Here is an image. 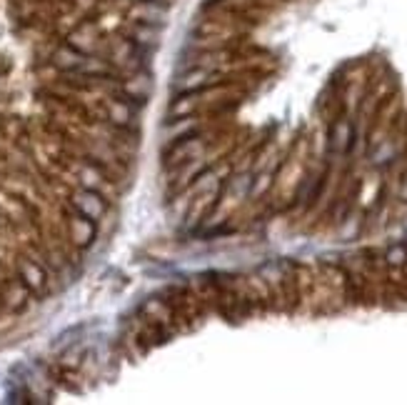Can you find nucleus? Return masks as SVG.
<instances>
[{"instance_id": "1", "label": "nucleus", "mask_w": 407, "mask_h": 405, "mask_svg": "<svg viewBox=\"0 0 407 405\" xmlns=\"http://www.w3.org/2000/svg\"><path fill=\"white\" fill-rule=\"evenodd\" d=\"M76 208L80 215L90 218V220H100V218L105 215V211H108V203H105V198L98 193L95 188H85L80 190V193L76 195Z\"/></svg>"}, {"instance_id": "2", "label": "nucleus", "mask_w": 407, "mask_h": 405, "mask_svg": "<svg viewBox=\"0 0 407 405\" xmlns=\"http://www.w3.org/2000/svg\"><path fill=\"white\" fill-rule=\"evenodd\" d=\"M210 71H205V68H195V71L190 73H183L180 78H178V83H175V93H200V90L205 88L210 83Z\"/></svg>"}, {"instance_id": "3", "label": "nucleus", "mask_w": 407, "mask_h": 405, "mask_svg": "<svg viewBox=\"0 0 407 405\" xmlns=\"http://www.w3.org/2000/svg\"><path fill=\"white\" fill-rule=\"evenodd\" d=\"M20 278H23V285L28 290H33L35 295L45 293V270L41 268L33 260H23L20 263Z\"/></svg>"}, {"instance_id": "4", "label": "nucleus", "mask_w": 407, "mask_h": 405, "mask_svg": "<svg viewBox=\"0 0 407 405\" xmlns=\"http://www.w3.org/2000/svg\"><path fill=\"white\" fill-rule=\"evenodd\" d=\"M165 15H168L165 6H160L155 0H143L140 8H135V18L145 25H163Z\"/></svg>"}, {"instance_id": "5", "label": "nucleus", "mask_w": 407, "mask_h": 405, "mask_svg": "<svg viewBox=\"0 0 407 405\" xmlns=\"http://www.w3.org/2000/svg\"><path fill=\"white\" fill-rule=\"evenodd\" d=\"M198 128V123H195V118L192 115H183V118H175L173 123L165 125L163 135L165 141H183V138H187V135H192V130Z\"/></svg>"}, {"instance_id": "6", "label": "nucleus", "mask_w": 407, "mask_h": 405, "mask_svg": "<svg viewBox=\"0 0 407 405\" xmlns=\"http://www.w3.org/2000/svg\"><path fill=\"white\" fill-rule=\"evenodd\" d=\"M70 228H73V241H76L80 248L90 246V241L95 238L93 220H90V218H85V215H80V213H78V215L70 220Z\"/></svg>"}, {"instance_id": "7", "label": "nucleus", "mask_w": 407, "mask_h": 405, "mask_svg": "<svg viewBox=\"0 0 407 405\" xmlns=\"http://www.w3.org/2000/svg\"><path fill=\"white\" fill-rule=\"evenodd\" d=\"M83 60H85V53H80V50L68 45V48H60L58 53H55V58H52V63L65 73H76L78 68H80Z\"/></svg>"}, {"instance_id": "8", "label": "nucleus", "mask_w": 407, "mask_h": 405, "mask_svg": "<svg viewBox=\"0 0 407 405\" xmlns=\"http://www.w3.org/2000/svg\"><path fill=\"white\" fill-rule=\"evenodd\" d=\"M76 73L78 76H90V78H108L113 76V65H108L100 58H93V55H85V60H83Z\"/></svg>"}, {"instance_id": "9", "label": "nucleus", "mask_w": 407, "mask_h": 405, "mask_svg": "<svg viewBox=\"0 0 407 405\" xmlns=\"http://www.w3.org/2000/svg\"><path fill=\"white\" fill-rule=\"evenodd\" d=\"M163 36V28L160 25H145L140 23V28L133 33V43H140V45H155Z\"/></svg>"}, {"instance_id": "10", "label": "nucleus", "mask_w": 407, "mask_h": 405, "mask_svg": "<svg viewBox=\"0 0 407 405\" xmlns=\"http://www.w3.org/2000/svg\"><path fill=\"white\" fill-rule=\"evenodd\" d=\"M150 88H152V83L148 80V78H135V80H128L122 85V90H125L133 100H138V103H143V100L150 95Z\"/></svg>"}, {"instance_id": "11", "label": "nucleus", "mask_w": 407, "mask_h": 405, "mask_svg": "<svg viewBox=\"0 0 407 405\" xmlns=\"http://www.w3.org/2000/svg\"><path fill=\"white\" fill-rule=\"evenodd\" d=\"M130 120H133V111H130L128 103H122V100H113L110 103V123L130 125Z\"/></svg>"}, {"instance_id": "12", "label": "nucleus", "mask_w": 407, "mask_h": 405, "mask_svg": "<svg viewBox=\"0 0 407 405\" xmlns=\"http://www.w3.org/2000/svg\"><path fill=\"white\" fill-rule=\"evenodd\" d=\"M387 258H390V263H402V260H405V250H402V248H395V250H390Z\"/></svg>"}, {"instance_id": "13", "label": "nucleus", "mask_w": 407, "mask_h": 405, "mask_svg": "<svg viewBox=\"0 0 407 405\" xmlns=\"http://www.w3.org/2000/svg\"><path fill=\"white\" fill-rule=\"evenodd\" d=\"M140 3H143V0H140Z\"/></svg>"}]
</instances>
